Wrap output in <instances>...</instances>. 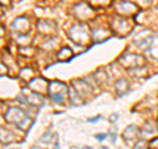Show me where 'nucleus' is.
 Listing matches in <instances>:
<instances>
[{
  "label": "nucleus",
  "instance_id": "nucleus-10",
  "mask_svg": "<svg viewBox=\"0 0 158 149\" xmlns=\"http://www.w3.org/2000/svg\"><path fill=\"white\" fill-rule=\"evenodd\" d=\"M99 120H102V115H98V116H95L94 119H88V123H96Z\"/></svg>",
  "mask_w": 158,
  "mask_h": 149
},
{
  "label": "nucleus",
  "instance_id": "nucleus-13",
  "mask_svg": "<svg viewBox=\"0 0 158 149\" xmlns=\"http://www.w3.org/2000/svg\"><path fill=\"white\" fill-rule=\"evenodd\" d=\"M83 149H92V148H91V147H85Z\"/></svg>",
  "mask_w": 158,
  "mask_h": 149
},
{
  "label": "nucleus",
  "instance_id": "nucleus-14",
  "mask_svg": "<svg viewBox=\"0 0 158 149\" xmlns=\"http://www.w3.org/2000/svg\"><path fill=\"white\" fill-rule=\"evenodd\" d=\"M100 149H108V148H106V147H103V148H100Z\"/></svg>",
  "mask_w": 158,
  "mask_h": 149
},
{
  "label": "nucleus",
  "instance_id": "nucleus-3",
  "mask_svg": "<svg viewBox=\"0 0 158 149\" xmlns=\"http://www.w3.org/2000/svg\"><path fill=\"white\" fill-rule=\"evenodd\" d=\"M69 36H70V38L74 42L79 44V45H85L88 41V38H90L86 24H77L75 27H73L70 32H69Z\"/></svg>",
  "mask_w": 158,
  "mask_h": 149
},
{
  "label": "nucleus",
  "instance_id": "nucleus-9",
  "mask_svg": "<svg viewBox=\"0 0 158 149\" xmlns=\"http://www.w3.org/2000/svg\"><path fill=\"white\" fill-rule=\"evenodd\" d=\"M106 137H107L106 133H98V135H95V138H96L98 141H104Z\"/></svg>",
  "mask_w": 158,
  "mask_h": 149
},
{
  "label": "nucleus",
  "instance_id": "nucleus-5",
  "mask_svg": "<svg viewBox=\"0 0 158 149\" xmlns=\"http://www.w3.org/2000/svg\"><path fill=\"white\" fill-rule=\"evenodd\" d=\"M137 11V6L132 2H121L117 4V12L123 13V15H128V13H135Z\"/></svg>",
  "mask_w": 158,
  "mask_h": 149
},
{
  "label": "nucleus",
  "instance_id": "nucleus-6",
  "mask_svg": "<svg viewBox=\"0 0 158 149\" xmlns=\"http://www.w3.org/2000/svg\"><path fill=\"white\" fill-rule=\"evenodd\" d=\"M138 133H140V131L137 130V127H135V126H129L125 130V132H124V138L125 140H136L137 138V136H138Z\"/></svg>",
  "mask_w": 158,
  "mask_h": 149
},
{
  "label": "nucleus",
  "instance_id": "nucleus-7",
  "mask_svg": "<svg viewBox=\"0 0 158 149\" xmlns=\"http://www.w3.org/2000/svg\"><path fill=\"white\" fill-rule=\"evenodd\" d=\"M71 56V50L69 48H63L61 52L58 53V59L59 61H69Z\"/></svg>",
  "mask_w": 158,
  "mask_h": 149
},
{
  "label": "nucleus",
  "instance_id": "nucleus-12",
  "mask_svg": "<svg viewBox=\"0 0 158 149\" xmlns=\"http://www.w3.org/2000/svg\"><path fill=\"white\" fill-rule=\"evenodd\" d=\"M110 135H111V138H112V143H116V133L115 132H110Z\"/></svg>",
  "mask_w": 158,
  "mask_h": 149
},
{
  "label": "nucleus",
  "instance_id": "nucleus-1",
  "mask_svg": "<svg viewBox=\"0 0 158 149\" xmlns=\"http://www.w3.org/2000/svg\"><path fill=\"white\" fill-rule=\"evenodd\" d=\"M69 94V88L66 87L65 83L62 82H50L49 83V91H48V95L49 98L52 99L53 102L62 104L65 102V99Z\"/></svg>",
  "mask_w": 158,
  "mask_h": 149
},
{
  "label": "nucleus",
  "instance_id": "nucleus-4",
  "mask_svg": "<svg viewBox=\"0 0 158 149\" xmlns=\"http://www.w3.org/2000/svg\"><path fill=\"white\" fill-rule=\"evenodd\" d=\"M120 62L123 63V66L132 67V69H140L144 63V58L138 54H127L123 58H120Z\"/></svg>",
  "mask_w": 158,
  "mask_h": 149
},
{
  "label": "nucleus",
  "instance_id": "nucleus-2",
  "mask_svg": "<svg viewBox=\"0 0 158 149\" xmlns=\"http://www.w3.org/2000/svg\"><path fill=\"white\" fill-rule=\"evenodd\" d=\"M6 119L9 123L16 124V126L20 128H25V126L28 127V121H31V119L25 115V112L17 107L9 108L8 112L6 113Z\"/></svg>",
  "mask_w": 158,
  "mask_h": 149
},
{
  "label": "nucleus",
  "instance_id": "nucleus-11",
  "mask_svg": "<svg viewBox=\"0 0 158 149\" xmlns=\"http://www.w3.org/2000/svg\"><path fill=\"white\" fill-rule=\"evenodd\" d=\"M117 119H118L117 113H112V115L110 116V121H111V123H115V121H117Z\"/></svg>",
  "mask_w": 158,
  "mask_h": 149
},
{
  "label": "nucleus",
  "instance_id": "nucleus-8",
  "mask_svg": "<svg viewBox=\"0 0 158 149\" xmlns=\"http://www.w3.org/2000/svg\"><path fill=\"white\" fill-rule=\"evenodd\" d=\"M129 88V83H128L125 79H120V81H117L116 82V90H117V94L118 95H121V88Z\"/></svg>",
  "mask_w": 158,
  "mask_h": 149
},
{
  "label": "nucleus",
  "instance_id": "nucleus-15",
  "mask_svg": "<svg viewBox=\"0 0 158 149\" xmlns=\"http://www.w3.org/2000/svg\"><path fill=\"white\" fill-rule=\"evenodd\" d=\"M37 149H40V148H37Z\"/></svg>",
  "mask_w": 158,
  "mask_h": 149
}]
</instances>
